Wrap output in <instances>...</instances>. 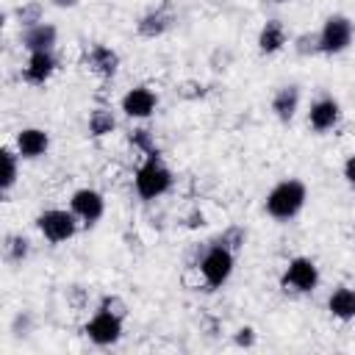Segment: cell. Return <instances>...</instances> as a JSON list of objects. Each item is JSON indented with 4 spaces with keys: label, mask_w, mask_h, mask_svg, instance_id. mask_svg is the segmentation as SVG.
Segmentation results:
<instances>
[{
    "label": "cell",
    "mask_w": 355,
    "mask_h": 355,
    "mask_svg": "<svg viewBox=\"0 0 355 355\" xmlns=\"http://www.w3.org/2000/svg\"><path fill=\"white\" fill-rule=\"evenodd\" d=\"M69 211H72L83 225H94V222L103 216V211H105V200H103V194L94 191V189H78V191L72 194V200H69Z\"/></svg>",
    "instance_id": "cell-9"
},
{
    "label": "cell",
    "mask_w": 355,
    "mask_h": 355,
    "mask_svg": "<svg viewBox=\"0 0 355 355\" xmlns=\"http://www.w3.org/2000/svg\"><path fill=\"white\" fill-rule=\"evenodd\" d=\"M28 252H31V241H28L25 236L8 233V236L3 239V258H6L8 263H22V261L28 258Z\"/></svg>",
    "instance_id": "cell-19"
},
{
    "label": "cell",
    "mask_w": 355,
    "mask_h": 355,
    "mask_svg": "<svg viewBox=\"0 0 355 355\" xmlns=\"http://www.w3.org/2000/svg\"><path fill=\"white\" fill-rule=\"evenodd\" d=\"M53 72H55V55H53V50H42V53H31L28 55L22 78L31 86H44L53 78Z\"/></svg>",
    "instance_id": "cell-10"
},
{
    "label": "cell",
    "mask_w": 355,
    "mask_h": 355,
    "mask_svg": "<svg viewBox=\"0 0 355 355\" xmlns=\"http://www.w3.org/2000/svg\"><path fill=\"white\" fill-rule=\"evenodd\" d=\"M47 147H50V136L42 128H22L17 133V153L22 158H39L47 153Z\"/></svg>",
    "instance_id": "cell-13"
},
{
    "label": "cell",
    "mask_w": 355,
    "mask_h": 355,
    "mask_svg": "<svg viewBox=\"0 0 355 355\" xmlns=\"http://www.w3.org/2000/svg\"><path fill=\"white\" fill-rule=\"evenodd\" d=\"M300 105V89L297 86H280L272 97V111L280 122H291Z\"/></svg>",
    "instance_id": "cell-16"
},
{
    "label": "cell",
    "mask_w": 355,
    "mask_h": 355,
    "mask_svg": "<svg viewBox=\"0 0 355 355\" xmlns=\"http://www.w3.org/2000/svg\"><path fill=\"white\" fill-rule=\"evenodd\" d=\"M252 341H255V330H252V327H241V330L236 333V344H239V347H252Z\"/></svg>",
    "instance_id": "cell-25"
},
{
    "label": "cell",
    "mask_w": 355,
    "mask_h": 355,
    "mask_svg": "<svg viewBox=\"0 0 355 355\" xmlns=\"http://www.w3.org/2000/svg\"><path fill=\"white\" fill-rule=\"evenodd\" d=\"M338 116H341L338 103H336L333 97H319V100L311 105V111H308V125H311L313 130L324 133V130H333V128L338 125Z\"/></svg>",
    "instance_id": "cell-12"
},
{
    "label": "cell",
    "mask_w": 355,
    "mask_h": 355,
    "mask_svg": "<svg viewBox=\"0 0 355 355\" xmlns=\"http://www.w3.org/2000/svg\"><path fill=\"white\" fill-rule=\"evenodd\" d=\"M17 19L22 28H31V25H39L42 22V3L39 0H31L25 6L17 8Z\"/></svg>",
    "instance_id": "cell-22"
},
{
    "label": "cell",
    "mask_w": 355,
    "mask_h": 355,
    "mask_svg": "<svg viewBox=\"0 0 355 355\" xmlns=\"http://www.w3.org/2000/svg\"><path fill=\"white\" fill-rule=\"evenodd\" d=\"M280 286L286 291H297V294H311L316 286H319V269L311 258H291L283 277H280Z\"/></svg>",
    "instance_id": "cell-6"
},
{
    "label": "cell",
    "mask_w": 355,
    "mask_h": 355,
    "mask_svg": "<svg viewBox=\"0 0 355 355\" xmlns=\"http://www.w3.org/2000/svg\"><path fill=\"white\" fill-rule=\"evenodd\" d=\"M130 144H133V147H139L144 155H155V153H158V147H155V139H153V133H150L147 128H139V130H133V133H130Z\"/></svg>",
    "instance_id": "cell-23"
},
{
    "label": "cell",
    "mask_w": 355,
    "mask_h": 355,
    "mask_svg": "<svg viewBox=\"0 0 355 355\" xmlns=\"http://www.w3.org/2000/svg\"><path fill=\"white\" fill-rule=\"evenodd\" d=\"M283 44H286V28H283V22H280V19H269V22L261 28V33H258V50H261L263 55H272V53H277Z\"/></svg>",
    "instance_id": "cell-18"
},
{
    "label": "cell",
    "mask_w": 355,
    "mask_h": 355,
    "mask_svg": "<svg viewBox=\"0 0 355 355\" xmlns=\"http://www.w3.org/2000/svg\"><path fill=\"white\" fill-rule=\"evenodd\" d=\"M0 155H3V178H0V189H3V194H8L11 186L17 183V155H14L11 147H3Z\"/></svg>",
    "instance_id": "cell-21"
},
{
    "label": "cell",
    "mask_w": 355,
    "mask_h": 355,
    "mask_svg": "<svg viewBox=\"0 0 355 355\" xmlns=\"http://www.w3.org/2000/svg\"><path fill=\"white\" fill-rule=\"evenodd\" d=\"M122 319H125V316H119V313H114L111 308L100 305L97 313L86 322L83 333H86L89 341H94L97 347H111V344H116L119 336H122Z\"/></svg>",
    "instance_id": "cell-5"
},
{
    "label": "cell",
    "mask_w": 355,
    "mask_h": 355,
    "mask_svg": "<svg viewBox=\"0 0 355 355\" xmlns=\"http://www.w3.org/2000/svg\"><path fill=\"white\" fill-rule=\"evenodd\" d=\"M349 42H352V22L344 14L327 17L319 31V53H327V55L344 53L349 47Z\"/></svg>",
    "instance_id": "cell-7"
},
{
    "label": "cell",
    "mask_w": 355,
    "mask_h": 355,
    "mask_svg": "<svg viewBox=\"0 0 355 355\" xmlns=\"http://www.w3.org/2000/svg\"><path fill=\"white\" fill-rule=\"evenodd\" d=\"M308 200V189L302 180L297 178H288V180H280L269 194H266V214L272 219H280V222H288L294 219L302 205Z\"/></svg>",
    "instance_id": "cell-1"
},
{
    "label": "cell",
    "mask_w": 355,
    "mask_h": 355,
    "mask_svg": "<svg viewBox=\"0 0 355 355\" xmlns=\"http://www.w3.org/2000/svg\"><path fill=\"white\" fill-rule=\"evenodd\" d=\"M244 239H247V233H244L241 227H227L216 241H219V244H225L227 250H239V247L244 244Z\"/></svg>",
    "instance_id": "cell-24"
},
{
    "label": "cell",
    "mask_w": 355,
    "mask_h": 355,
    "mask_svg": "<svg viewBox=\"0 0 355 355\" xmlns=\"http://www.w3.org/2000/svg\"><path fill=\"white\" fill-rule=\"evenodd\" d=\"M158 105V97L147 86H136L122 97V111L133 119H147Z\"/></svg>",
    "instance_id": "cell-11"
},
{
    "label": "cell",
    "mask_w": 355,
    "mask_h": 355,
    "mask_svg": "<svg viewBox=\"0 0 355 355\" xmlns=\"http://www.w3.org/2000/svg\"><path fill=\"white\" fill-rule=\"evenodd\" d=\"M78 216L72 211H64V208H50L44 214L36 216V227L42 230V236L50 241V244H61V241H69L75 233H78Z\"/></svg>",
    "instance_id": "cell-4"
},
{
    "label": "cell",
    "mask_w": 355,
    "mask_h": 355,
    "mask_svg": "<svg viewBox=\"0 0 355 355\" xmlns=\"http://www.w3.org/2000/svg\"><path fill=\"white\" fill-rule=\"evenodd\" d=\"M175 19H178L175 6H172L169 0H164V3H158L155 8H150L147 14L139 17L136 31H139V36H144V39H155V36L166 33V31L175 25Z\"/></svg>",
    "instance_id": "cell-8"
},
{
    "label": "cell",
    "mask_w": 355,
    "mask_h": 355,
    "mask_svg": "<svg viewBox=\"0 0 355 355\" xmlns=\"http://www.w3.org/2000/svg\"><path fill=\"white\" fill-rule=\"evenodd\" d=\"M233 266H236V258H233V250H227L225 244L214 241L202 258H200V275L205 280L208 288H219L227 283V277L233 275Z\"/></svg>",
    "instance_id": "cell-3"
},
{
    "label": "cell",
    "mask_w": 355,
    "mask_h": 355,
    "mask_svg": "<svg viewBox=\"0 0 355 355\" xmlns=\"http://www.w3.org/2000/svg\"><path fill=\"white\" fill-rule=\"evenodd\" d=\"M133 186H136V194H139L141 200H155V197H161V194L169 191V186H172V172L164 166L161 153L144 158V164L136 169Z\"/></svg>",
    "instance_id": "cell-2"
},
{
    "label": "cell",
    "mask_w": 355,
    "mask_h": 355,
    "mask_svg": "<svg viewBox=\"0 0 355 355\" xmlns=\"http://www.w3.org/2000/svg\"><path fill=\"white\" fill-rule=\"evenodd\" d=\"M114 128H116V116H114L111 108H94V111L89 114V133H92L94 139L108 136Z\"/></svg>",
    "instance_id": "cell-20"
},
{
    "label": "cell",
    "mask_w": 355,
    "mask_h": 355,
    "mask_svg": "<svg viewBox=\"0 0 355 355\" xmlns=\"http://www.w3.org/2000/svg\"><path fill=\"white\" fill-rule=\"evenodd\" d=\"M86 64L92 67V72H97L103 78H114L119 69V55L108 44H92L86 53Z\"/></svg>",
    "instance_id": "cell-15"
},
{
    "label": "cell",
    "mask_w": 355,
    "mask_h": 355,
    "mask_svg": "<svg viewBox=\"0 0 355 355\" xmlns=\"http://www.w3.org/2000/svg\"><path fill=\"white\" fill-rule=\"evenodd\" d=\"M327 311H330L336 319H341V322L355 319V288L338 286V288L327 297Z\"/></svg>",
    "instance_id": "cell-17"
},
{
    "label": "cell",
    "mask_w": 355,
    "mask_h": 355,
    "mask_svg": "<svg viewBox=\"0 0 355 355\" xmlns=\"http://www.w3.org/2000/svg\"><path fill=\"white\" fill-rule=\"evenodd\" d=\"M344 178L355 186V155H349V158H347V164H344Z\"/></svg>",
    "instance_id": "cell-26"
},
{
    "label": "cell",
    "mask_w": 355,
    "mask_h": 355,
    "mask_svg": "<svg viewBox=\"0 0 355 355\" xmlns=\"http://www.w3.org/2000/svg\"><path fill=\"white\" fill-rule=\"evenodd\" d=\"M55 36H58V33H55V28H53L50 22H39V25L25 28L22 36H19V42H22V47H25L28 53H42V50H53Z\"/></svg>",
    "instance_id": "cell-14"
},
{
    "label": "cell",
    "mask_w": 355,
    "mask_h": 355,
    "mask_svg": "<svg viewBox=\"0 0 355 355\" xmlns=\"http://www.w3.org/2000/svg\"><path fill=\"white\" fill-rule=\"evenodd\" d=\"M55 8H75L78 6V0H50Z\"/></svg>",
    "instance_id": "cell-27"
}]
</instances>
